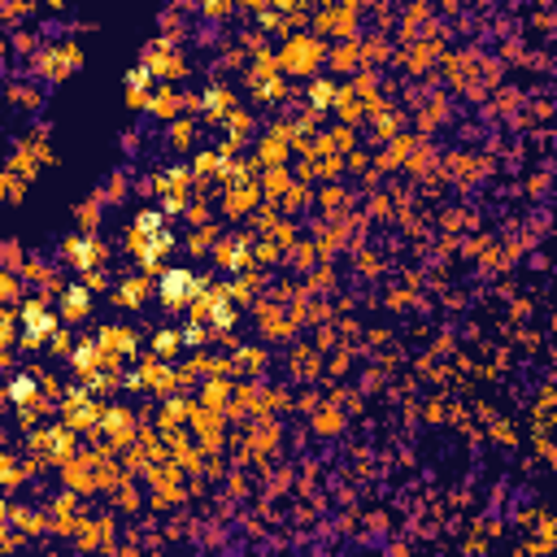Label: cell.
I'll return each mask as SVG.
<instances>
[{"label":"cell","instance_id":"obj_1","mask_svg":"<svg viewBox=\"0 0 557 557\" xmlns=\"http://www.w3.org/2000/svg\"><path fill=\"white\" fill-rule=\"evenodd\" d=\"M188 292H192V275H188V270L166 275V283H161V297H166V301H183Z\"/></svg>","mask_w":557,"mask_h":557}]
</instances>
